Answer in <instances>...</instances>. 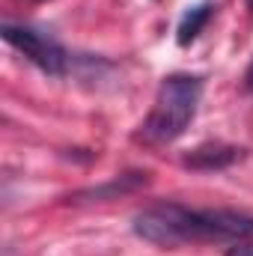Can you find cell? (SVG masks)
Masks as SVG:
<instances>
[{
  "mask_svg": "<svg viewBox=\"0 0 253 256\" xmlns=\"http://www.w3.org/2000/svg\"><path fill=\"white\" fill-rule=\"evenodd\" d=\"M134 232L158 248L182 244H236L253 238V214L232 208H188L161 202L134 218Z\"/></svg>",
  "mask_w": 253,
  "mask_h": 256,
  "instance_id": "obj_1",
  "label": "cell"
},
{
  "mask_svg": "<svg viewBox=\"0 0 253 256\" xmlns=\"http://www.w3.org/2000/svg\"><path fill=\"white\" fill-rule=\"evenodd\" d=\"M202 98L200 74H170L161 80L155 104L140 126V137L146 143H173L179 140L196 116Z\"/></svg>",
  "mask_w": 253,
  "mask_h": 256,
  "instance_id": "obj_2",
  "label": "cell"
},
{
  "mask_svg": "<svg viewBox=\"0 0 253 256\" xmlns=\"http://www.w3.org/2000/svg\"><path fill=\"white\" fill-rule=\"evenodd\" d=\"M3 39L15 51H21L33 66H39L45 74H54V78L66 74L68 54H66L63 45L57 39H51L48 33L33 30V27H24V24H3Z\"/></svg>",
  "mask_w": 253,
  "mask_h": 256,
  "instance_id": "obj_3",
  "label": "cell"
},
{
  "mask_svg": "<svg viewBox=\"0 0 253 256\" xmlns=\"http://www.w3.org/2000/svg\"><path fill=\"white\" fill-rule=\"evenodd\" d=\"M242 158V149L236 146H224V143H202L185 158V164L194 170H224L232 161Z\"/></svg>",
  "mask_w": 253,
  "mask_h": 256,
  "instance_id": "obj_4",
  "label": "cell"
},
{
  "mask_svg": "<svg viewBox=\"0 0 253 256\" xmlns=\"http://www.w3.org/2000/svg\"><path fill=\"white\" fill-rule=\"evenodd\" d=\"M212 15H214V6L212 3H200V6H190L188 12L182 15V21H179V45H190L202 30H206V24L212 21Z\"/></svg>",
  "mask_w": 253,
  "mask_h": 256,
  "instance_id": "obj_5",
  "label": "cell"
},
{
  "mask_svg": "<svg viewBox=\"0 0 253 256\" xmlns=\"http://www.w3.org/2000/svg\"><path fill=\"white\" fill-rule=\"evenodd\" d=\"M226 256H253V238H248V242H236V244L226 250Z\"/></svg>",
  "mask_w": 253,
  "mask_h": 256,
  "instance_id": "obj_6",
  "label": "cell"
},
{
  "mask_svg": "<svg viewBox=\"0 0 253 256\" xmlns=\"http://www.w3.org/2000/svg\"><path fill=\"white\" fill-rule=\"evenodd\" d=\"M244 84H248V90L253 92V63H250V68H248V74H244Z\"/></svg>",
  "mask_w": 253,
  "mask_h": 256,
  "instance_id": "obj_7",
  "label": "cell"
},
{
  "mask_svg": "<svg viewBox=\"0 0 253 256\" xmlns=\"http://www.w3.org/2000/svg\"><path fill=\"white\" fill-rule=\"evenodd\" d=\"M248 9H250V12H253V0H248Z\"/></svg>",
  "mask_w": 253,
  "mask_h": 256,
  "instance_id": "obj_8",
  "label": "cell"
}]
</instances>
